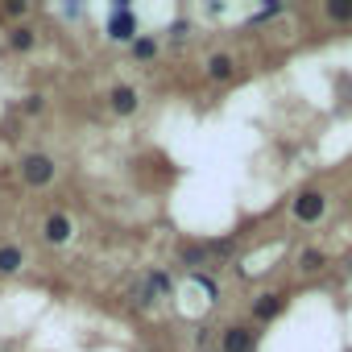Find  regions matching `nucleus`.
<instances>
[{
    "label": "nucleus",
    "mask_w": 352,
    "mask_h": 352,
    "mask_svg": "<svg viewBox=\"0 0 352 352\" xmlns=\"http://www.w3.org/2000/svg\"><path fill=\"white\" fill-rule=\"evenodd\" d=\"M17 270H21V249L5 245V249H0V274H17Z\"/></svg>",
    "instance_id": "nucleus-9"
},
{
    "label": "nucleus",
    "mask_w": 352,
    "mask_h": 352,
    "mask_svg": "<svg viewBox=\"0 0 352 352\" xmlns=\"http://www.w3.org/2000/svg\"><path fill=\"white\" fill-rule=\"evenodd\" d=\"M323 208H327V199H323L319 191H302V195L294 199V216H298L302 224H315V220L323 216Z\"/></svg>",
    "instance_id": "nucleus-3"
},
{
    "label": "nucleus",
    "mask_w": 352,
    "mask_h": 352,
    "mask_svg": "<svg viewBox=\"0 0 352 352\" xmlns=\"http://www.w3.org/2000/svg\"><path fill=\"white\" fill-rule=\"evenodd\" d=\"M282 307H286V298H282V294H261V298L253 302V315H257V319H274Z\"/></svg>",
    "instance_id": "nucleus-8"
},
{
    "label": "nucleus",
    "mask_w": 352,
    "mask_h": 352,
    "mask_svg": "<svg viewBox=\"0 0 352 352\" xmlns=\"http://www.w3.org/2000/svg\"><path fill=\"white\" fill-rule=\"evenodd\" d=\"M9 46H13L17 54H25V50H34V34H30V30H13V38H9Z\"/></svg>",
    "instance_id": "nucleus-11"
},
{
    "label": "nucleus",
    "mask_w": 352,
    "mask_h": 352,
    "mask_svg": "<svg viewBox=\"0 0 352 352\" xmlns=\"http://www.w3.org/2000/svg\"><path fill=\"white\" fill-rule=\"evenodd\" d=\"M327 17L348 21V17H352V5H348V0H331V5H327Z\"/></svg>",
    "instance_id": "nucleus-13"
},
{
    "label": "nucleus",
    "mask_w": 352,
    "mask_h": 352,
    "mask_svg": "<svg viewBox=\"0 0 352 352\" xmlns=\"http://www.w3.org/2000/svg\"><path fill=\"white\" fill-rule=\"evenodd\" d=\"M112 112L116 116H133L137 112V91L133 87H112Z\"/></svg>",
    "instance_id": "nucleus-7"
},
{
    "label": "nucleus",
    "mask_w": 352,
    "mask_h": 352,
    "mask_svg": "<svg viewBox=\"0 0 352 352\" xmlns=\"http://www.w3.org/2000/svg\"><path fill=\"white\" fill-rule=\"evenodd\" d=\"M133 54L137 58H153L157 54V42L153 38H133Z\"/></svg>",
    "instance_id": "nucleus-12"
},
{
    "label": "nucleus",
    "mask_w": 352,
    "mask_h": 352,
    "mask_svg": "<svg viewBox=\"0 0 352 352\" xmlns=\"http://www.w3.org/2000/svg\"><path fill=\"white\" fill-rule=\"evenodd\" d=\"M323 265H327V257H323L319 249H307V253L298 257V270H302V274H319Z\"/></svg>",
    "instance_id": "nucleus-10"
},
{
    "label": "nucleus",
    "mask_w": 352,
    "mask_h": 352,
    "mask_svg": "<svg viewBox=\"0 0 352 352\" xmlns=\"http://www.w3.org/2000/svg\"><path fill=\"white\" fill-rule=\"evenodd\" d=\"M108 38H112V42H133V38H137V17L129 13V5H124V0H116V5H112Z\"/></svg>",
    "instance_id": "nucleus-1"
},
{
    "label": "nucleus",
    "mask_w": 352,
    "mask_h": 352,
    "mask_svg": "<svg viewBox=\"0 0 352 352\" xmlns=\"http://www.w3.org/2000/svg\"><path fill=\"white\" fill-rule=\"evenodd\" d=\"M208 75H212L216 83H228V79L236 75V63H232L228 54H212V58H208Z\"/></svg>",
    "instance_id": "nucleus-6"
},
{
    "label": "nucleus",
    "mask_w": 352,
    "mask_h": 352,
    "mask_svg": "<svg viewBox=\"0 0 352 352\" xmlns=\"http://www.w3.org/2000/svg\"><path fill=\"white\" fill-rule=\"evenodd\" d=\"M46 241H50V245H67V241H71V220H67L63 212H54V216L46 220Z\"/></svg>",
    "instance_id": "nucleus-4"
},
{
    "label": "nucleus",
    "mask_w": 352,
    "mask_h": 352,
    "mask_svg": "<svg viewBox=\"0 0 352 352\" xmlns=\"http://www.w3.org/2000/svg\"><path fill=\"white\" fill-rule=\"evenodd\" d=\"M224 352H253V331L249 327H228L224 331Z\"/></svg>",
    "instance_id": "nucleus-5"
},
{
    "label": "nucleus",
    "mask_w": 352,
    "mask_h": 352,
    "mask_svg": "<svg viewBox=\"0 0 352 352\" xmlns=\"http://www.w3.org/2000/svg\"><path fill=\"white\" fill-rule=\"evenodd\" d=\"M21 174H25L30 187H46V183L54 179V162H50L46 153H30V157L21 162Z\"/></svg>",
    "instance_id": "nucleus-2"
}]
</instances>
